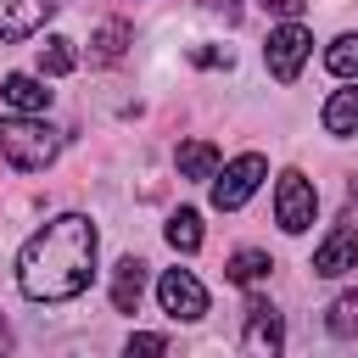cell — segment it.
I'll use <instances>...</instances> for the list:
<instances>
[{
  "label": "cell",
  "instance_id": "obj_19",
  "mask_svg": "<svg viewBox=\"0 0 358 358\" xmlns=\"http://www.w3.org/2000/svg\"><path fill=\"white\" fill-rule=\"evenodd\" d=\"M123 39H129V28H123V22H106V28H101V34H95V50H101V56H106V62H112V56H117V50H123Z\"/></svg>",
  "mask_w": 358,
  "mask_h": 358
},
{
  "label": "cell",
  "instance_id": "obj_10",
  "mask_svg": "<svg viewBox=\"0 0 358 358\" xmlns=\"http://www.w3.org/2000/svg\"><path fill=\"white\" fill-rule=\"evenodd\" d=\"M0 101H6L11 112H45V106H50L45 73H39V78H34V73H6V78H0Z\"/></svg>",
  "mask_w": 358,
  "mask_h": 358
},
{
  "label": "cell",
  "instance_id": "obj_4",
  "mask_svg": "<svg viewBox=\"0 0 358 358\" xmlns=\"http://www.w3.org/2000/svg\"><path fill=\"white\" fill-rule=\"evenodd\" d=\"M313 213H319V190H313V179L296 173V168H285L280 185H274V218H280V229H285V235H302V229L313 224Z\"/></svg>",
  "mask_w": 358,
  "mask_h": 358
},
{
  "label": "cell",
  "instance_id": "obj_7",
  "mask_svg": "<svg viewBox=\"0 0 358 358\" xmlns=\"http://www.w3.org/2000/svg\"><path fill=\"white\" fill-rule=\"evenodd\" d=\"M285 347V324H280V308L252 296L246 302V330H241V352H257V358H274Z\"/></svg>",
  "mask_w": 358,
  "mask_h": 358
},
{
  "label": "cell",
  "instance_id": "obj_12",
  "mask_svg": "<svg viewBox=\"0 0 358 358\" xmlns=\"http://www.w3.org/2000/svg\"><path fill=\"white\" fill-rule=\"evenodd\" d=\"M140 291H145V263L140 257H123L117 274H112V308L117 313H134L140 308Z\"/></svg>",
  "mask_w": 358,
  "mask_h": 358
},
{
  "label": "cell",
  "instance_id": "obj_20",
  "mask_svg": "<svg viewBox=\"0 0 358 358\" xmlns=\"http://www.w3.org/2000/svg\"><path fill=\"white\" fill-rule=\"evenodd\" d=\"M129 352H168V336H145V330H134V336H129Z\"/></svg>",
  "mask_w": 358,
  "mask_h": 358
},
{
  "label": "cell",
  "instance_id": "obj_2",
  "mask_svg": "<svg viewBox=\"0 0 358 358\" xmlns=\"http://www.w3.org/2000/svg\"><path fill=\"white\" fill-rule=\"evenodd\" d=\"M0 151L17 173H39V168L56 162L62 134L50 123H39V112H17V117H0Z\"/></svg>",
  "mask_w": 358,
  "mask_h": 358
},
{
  "label": "cell",
  "instance_id": "obj_18",
  "mask_svg": "<svg viewBox=\"0 0 358 358\" xmlns=\"http://www.w3.org/2000/svg\"><path fill=\"white\" fill-rule=\"evenodd\" d=\"M330 330H336V336H358V296H341V302L330 308Z\"/></svg>",
  "mask_w": 358,
  "mask_h": 358
},
{
  "label": "cell",
  "instance_id": "obj_5",
  "mask_svg": "<svg viewBox=\"0 0 358 358\" xmlns=\"http://www.w3.org/2000/svg\"><path fill=\"white\" fill-rule=\"evenodd\" d=\"M308 50H313V34H308L296 17H285V22L268 34V45H263V62H268V73H274L280 84H296V73H302Z\"/></svg>",
  "mask_w": 358,
  "mask_h": 358
},
{
  "label": "cell",
  "instance_id": "obj_3",
  "mask_svg": "<svg viewBox=\"0 0 358 358\" xmlns=\"http://www.w3.org/2000/svg\"><path fill=\"white\" fill-rule=\"evenodd\" d=\"M263 173H268V162H263L257 151H241L235 162H218V173H213V207H218V213L246 207L252 190L263 185Z\"/></svg>",
  "mask_w": 358,
  "mask_h": 358
},
{
  "label": "cell",
  "instance_id": "obj_13",
  "mask_svg": "<svg viewBox=\"0 0 358 358\" xmlns=\"http://www.w3.org/2000/svg\"><path fill=\"white\" fill-rule=\"evenodd\" d=\"M319 117H324V129H330V134H358V84L347 78V90H336V95L324 101V112H319Z\"/></svg>",
  "mask_w": 358,
  "mask_h": 358
},
{
  "label": "cell",
  "instance_id": "obj_6",
  "mask_svg": "<svg viewBox=\"0 0 358 358\" xmlns=\"http://www.w3.org/2000/svg\"><path fill=\"white\" fill-rule=\"evenodd\" d=\"M157 302H162L168 319H201V313H207V285H201L190 268H168V274L157 280Z\"/></svg>",
  "mask_w": 358,
  "mask_h": 358
},
{
  "label": "cell",
  "instance_id": "obj_17",
  "mask_svg": "<svg viewBox=\"0 0 358 358\" xmlns=\"http://www.w3.org/2000/svg\"><path fill=\"white\" fill-rule=\"evenodd\" d=\"M73 62H78V56H73V39H45V45H39V73H45V78L73 73Z\"/></svg>",
  "mask_w": 358,
  "mask_h": 358
},
{
  "label": "cell",
  "instance_id": "obj_15",
  "mask_svg": "<svg viewBox=\"0 0 358 358\" xmlns=\"http://www.w3.org/2000/svg\"><path fill=\"white\" fill-rule=\"evenodd\" d=\"M268 268H274V263H268V252L246 246V252H235V257H229V268H224V274H229L235 285H252V280H263Z\"/></svg>",
  "mask_w": 358,
  "mask_h": 358
},
{
  "label": "cell",
  "instance_id": "obj_1",
  "mask_svg": "<svg viewBox=\"0 0 358 358\" xmlns=\"http://www.w3.org/2000/svg\"><path fill=\"white\" fill-rule=\"evenodd\" d=\"M95 252L101 235L84 213H62L45 229L28 235V246L17 252V285L28 302H73L90 291L95 280Z\"/></svg>",
  "mask_w": 358,
  "mask_h": 358
},
{
  "label": "cell",
  "instance_id": "obj_16",
  "mask_svg": "<svg viewBox=\"0 0 358 358\" xmlns=\"http://www.w3.org/2000/svg\"><path fill=\"white\" fill-rule=\"evenodd\" d=\"M324 67H330L336 78H358V34H341V39H330V50H324Z\"/></svg>",
  "mask_w": 358,
  "mask_h": 358
},
{
  "label": "cell",
  "instance_id": "obj_8",
  "mask_svg": "<svg viewBox=\"0 0 358 358\" xmlns=\"http://www.w3.org/2000/svg\"><path fill=\"white\" fill-rule=\"evenodd\" d=\"M347 268H358V229L336 224V229L319 241V252H313V274H324V280H341Z\"/></svg>",
  "mask_w": 358,
  "mask_h": 358
},
{
  "label": "cell",
  "instance_id": "obj_11",
  "mask_svg": "<svg viewBox=\"0 0 358 358\" xmlns=\"http://www.w3.org/2000/svg\"><path fill=\"white\" fill-rule=\"evenodd\" d=\"M173 162H179V179H190V185H207V179L218 173V145H207V140H185Z\"/></svg>",
  "mask_w": 358,
  "mask_h": 358
},
{
  "label": "cell",
  "instance_id": "obj_14",
  "mask_svg": "<svg viewBox=\"0 0 358 358\" xmlns=\"http://www.w3.org/2000/svg\"><path fill=\"white\" fill-rule=\"evenodd\" d=\"M162 235H168L173 252H196V246H201V213H196V207H179V213L168 218Z\"/></svg>",
  "mask_w": 358,
  "mask_h": 358
},
{
  "label": "cell",
  "instance_id": "obj_9",
  "mask_svg": "<svg viewBox=\"0 0 358 358\" xmlns=\"http://www.w3.org/2000/svg\"><path fill=\"white\" fill-rule=\"evenodd\" d=\"M56 17V0H0V39H28Z\"/></svg>",
  "mask_w": 358,
  "mask_h": 358
},
{
  "label": "cell",
  "instance_id": "obj_21",
  "mask_svg": "<svg viewBox=\"0 0 358 358\" xmlns=\"http://www.w3.org/2000/svg\"><path fill=\"white\" fill-rule=\"evenodd\" d=\"M263 11H274V17H302V0H263Z\"/></svg>",
  "mask_w": 358,
  "mask_h": 358
}]
</instances>
